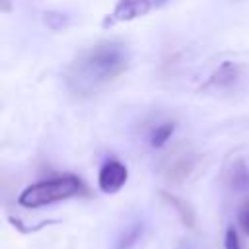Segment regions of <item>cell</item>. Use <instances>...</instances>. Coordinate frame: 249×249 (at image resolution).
I'll return each mask as SVG.
<instances>
[{"mask_svg":"<svg viewBox=\"0 0 249 249\" xmlns=\"http://www.w3.org/2000/svg\"><path fill=\"white\" fill-rule=\"evenodd\" d=\"M130 51L121 41H99L82 51L66 68V84L78 95H91L126 72Z\"/></svg>","mask_w":249,"mask_h":249,"instance_id":"obj_1","label":"cell"},{"mask_svg":"<svg viewBox=\"0 0 249 249\" xmlns=\"http://www.w3.org/2000/svg\"><path fill=\"white\" fill-rule=\"evenodd\" d=\"M84 193H86V187L76 175H58V177L43 179L39 183L25 187L18 196V202L25 208H39V206L60 202Z\"/></svg>","mask_w":249,"mask_h":249,"instance_id":"obj_2","label":"cell"},{"mask_svg":"<svg viewBox=\"0 0 249 249\" xmlns=\"http://www.w3.org/2000/svg\"><path fill=\"white\" fill-rule=\"evenodd\" d=\"M171 0H119L113 8V12L105 18L103 25H115V23H123V21H130L136 18H142L154 10L163 8L165 4H169Z\"/></svg>","mask_w":249,"mask_h":249,"instance_id":"obj_3","label":"cell"},{"mask_svg":"<svg viewBox=\"0 0 249 249\" xmlns=\"http://www.w3.org/2000/svg\"><path fill=\"white\" fill-rule=\"evenodd\" d=\"M128 179V169L124 163H121L119 160H109L101 165L99 173H97V185L103 193L113 195L117 191H121L124 187Z\"/></svg>","mask_w":249,"mask_h":249,"instance_id":"obj_4","label":"cell"},{"mask_svg":"<svg viewBox=\"0 0 249 249\" xmlns=\"http://www.w3.org/2000/svg\"><path fill=\"white\" fill-rule=\"evenodd\" d=\"M195 165H196V156L195 154H191V152H177V154L169 156L163 161L161 173H163V177L167 181L181 183V181H185L191 175Z\"/></svg>","mask_w":249,"mask_h":249,"instance_id":"obj_5","label":"cell"},{"mask_svg":"<svg viewBox=\"0 0 249 249\" xmlns=\"http://www.w3.org/2000/svg\"><path fill=\"white\" fill-rule=\"evenodd\" d=\"M239 78V66L233 64V62H224L212 76L210 80L206 82L204 88H214V89H224V88H230L237 82Z\"/></svg>","mask_w":249,"mask_h":249,"instance_id":"obj_6","label":"cell"},{"mask_svg":"<svg viewBox=\"0 0 249 249\" xmlns=\"http://www.w3.org/2000/svg\"><path fill=\"white\" fill-rule=\"evenodd\" d=\"M160 195H161V198L177 212V216H179V220L183 222V226L195 228V222H196L195 210L191 208V204H189L187 200H183V198H179V196H175V195H171V193H167V191H161Z\"/></svg>","mask_w":249,"mask_h":249,"instance_id":"obj_7","label":"cell"},{"mask_svg":"<svg viewBox=\"0 0 249 249\" xmlns=\"http://www.w3.org/2000/svg\"><path fill=\"white\" fill-rule=\"evenodd\" d=\"M142 233H144V224H142V222L126 224V226L121 230V233H119V237H117V241H115V249H132V247L140 241Z\"/></svg>","mask_w":249,"mask_h":249,"instance_id":"obj_8","label":"cell"},{"mask_svg":"<svg viewBox=\"0 0 249 249\" xmlns=\"http://www.w3.org/2000/svg\"><path fill=\"white\" fill-rule=\"evenodd\" d=\"M175 132V123L173 121H161V123H156L150 132H148V142L152 148H161Z\"/></svg>","mask_w":249,"mask_h":249,"instance_id":"obj_9","label":"cell"},{"mask_svg":"<svg viewBox=\"0 0 249 249\" xmlns=\"http://www.w3.org/2000/svg\"><path fill=\"white\" fill-rule=\"evenodd\" d=\"M231 185L235 187V189H241V187H245L247 185V181H249V175H247V171H245V167H243V163L241 161H235L233 163V167H231Z\"/></svg>","mask_w":249,"mask_h":249,"instance_id":"obj_10","label":"cell"},{"mask_svg":"<svg viewBox=\"0 0 249 249\" xmlns=\"http://www.w3.org/2000/svg\"><path fill=\"white\" fill-rule=\"evenodd\" d=\"M45 23H47L51 29H62V27L66 25V16H64V14L49 12V14H45Z\"/></svg>","mask_w":249,"mask_h":249,"instance_id":"obj_11","label":"cell"},{"mask_svg":"<svg viewBox=\"0 0 249 249\" xmlns=\"http://www.w3.org/2000/svg\"><path fill=\"white\" fill-rule=\"evenodd\" d=\"M224 249H243L241 247V241H239V235H237V231L233 228H228V231H226Z\"/></svg>","mask_w":249,"mask_h":249,"instance_id":"obj_12","label":"cell"},{"mask_svg":"<svg viewBox=\"0 0 249 249\" xmlns=\"http://www.w3.org/2000/svg\"><path fill=\"white\" fill-rule=\"evenodd\" d=\"M239 224H241V228L249 233V200L243 204V208H241V212H239Z\"/></svg>","mask_w":249,"mask_h":249,"instance_id":"obj_13","label":"cell"}]
</instances>
